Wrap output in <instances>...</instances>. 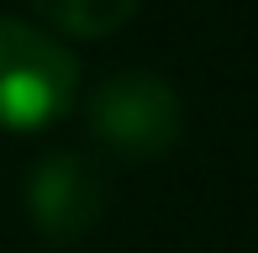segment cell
<instances>
[{
    "mask_svg": "<svg viewBox=\"0 0 258 253\" xmlns=\"http://www.w3.org/2000/svg\"><path fill=\"white\" fill-rule=\"evenodd\" d=\"M79 95V64L58 37L32 21L0 16V126L37 132L58 121Z\"/></svg>",
    "mask_w": 258,
    "mask_h": 253,
    "instance_id": "6da1fadb",
    "label": "cell"
},
{
    "mask_svg": "<svg viewBox=\"0 0 258 253\" xmlns=\"http://www.w3.org/2000/svg\"><path fill=\"white\" fill-rule=\"evenodd\" d=\"M184 106L153 69H116L90 95V132L116 158H158L179 143Z\"/></svg>",
    "mask_w": 258,
    "mask_h": 253,
    "instance_id": "7a4b0ae2",
    "label": "cell"
},
{
    "mask_svg": "<svg viewBox=\"0 0 258 253\" xmlns=\"http://www.w3.org/2000/svg\"><path fill=\"white\" fill-rule=\"evenodd\" d=\"M111 201V179H105L100 158L79 153V148H58L27 174V216L53 237V243H74L105 216Z\"/></svg>",
    "mask_w": 258,
    "mask_h": 253,
    "instance_id": "3957f363",
    "label": "cell"
},
{
    "mask_svg": "<svg viewBox=\"0 0 258 253\" xmlns=\"http://www.w3.org/2000/svg\"><path fill=\"white\" fill-rule=\"evenodd\" d=\"M42 21H53L58 32L74 37H105V32L126 27L137 11V0H32Z\"/></svg>",
    "mask_w": 258,
    "mask_h": 253,
    "instance_id": "277c9868",
    "label": "cell"
}]
</instances>
